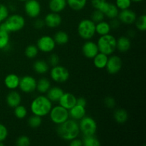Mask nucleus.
Masks as SVG:
<instances>
[{
	"label": "nucleus",
	"mask_w": 146,
	"mask_h": 146,
	"mask_svg": "<svg viewBox=\"0 0 146 146\" xmlns=\"http://www.w3.org/2000/svg\"><path fill=\"white\" fill-rule=\"evenodd\" d=\"M57 134L61 139L70 141L78 138L80 134V129L77 121L68 118L65 122L58 125L56 129Z\"/></svg>",
	"instance_id": "1"
},
{
	"label": "nucleus",
	"mask_w": 146,
	"mask_h": 146,
	"mask_svg": "<svg viewBox=\"0 0 146 146\" xmlns=\"http://www.w3.org/2000/svg\"><path fill=\"white\" fill-rule=\"evenodd\" d=\"M52 102L46 97V96H38L31 101L30 104V110L34 115L40 117H44L48 115L51 108Z\"/></svg>",
	"instance_id": "2"
},
{
	"label": "nucleus",
	"mask_w": 146,
	"mask_h": 146,
	"mask_svg": "<svg viewBox=\"0 0 146 146\" xmlns=\"http://www.w3.org/2000/svg\"><path fill=\"white\" fill-rule=\"evenodd\" d=\"M26 21L23 16L19 14L9 15L4 22L0 24V30L8 33L17 32L25 27Z\"/></svg>",
	"instance_id": "3"
},
{
	"label": "nucleus",
	"mask_w": 146,
	"mask_h": 146,
	"mask_svg": "<svg viewBox=\"0 0 146 146\" xmlns=\"http://www.w3.org/2000/svg\"><path fill=\"white\" fill-rule=\"evenodd\" d=\"M96 44L99 52L107 56L112 55L116 50V38L111 34L100 36Z\"/></svg>",
	"instance_id": "4"
},
{
	"label": "nucleus",
	"mask_w": 146,
	"mask_h": 146,
	"mask_svg": "<svg viewBox=\"0 0 146 146\" xmlns=\"http://www.w3.org/2000/svg\"><path fill=\"white\" fill-rule=\"evenodd\" d=\"M77 31L82 39L91 40L96 34V23L90 19H82L78 23Z\"/></svg>",
	"instance_id": "5"
},
{
	"label": "nucleus",
	"mask_w": 146,
	"mask_h": 146,
	"mask_svg": "<svg viewBox=\"0 0 146 146\" xmlns=\"http://www.w3.org/2000/svg\"><path fill=\"white\" fill-rule=\"evenodd\" d=\"M78 126H79L80 133H81L84 136L95 135L98 128L95 119L92 117L86 116V115L79 120Z\"/></svg>",
	"instance_id": "6"
},
{
	"label": "nucleus",
	"mask_w": 146,
	"mask_h": 146,
	"mask_svg": "<svg viewBox=\"0 0 146 146\" xmlns=\"http://www.w3.org/2000/svg\"><path fill=\"white\" fill-rule=\"evenodd\" d=\"M48 115L51 122L56 125L61 124L69 118L68 110L66 109L60 105L52 107Z\"/></svg>",
	"instance_id": "7"
},
{
	"label": "nucleus",
	"mask_w": 146,
	"mask_h": 146,
	"mask_svg": "<svg viewBox=\"0 0 146 146\" xmlns=\"http://www.w3.org/2000/svg\"><path fill=\"white\" fill-rule=\"evenodd\" d=\"M50 76L54 82L63 84L68 81L70 74L66 68L63 66L56 65L55 66H52L50 70Z\"/></svg>",
	"instance_id": "8"
},
{
	"label": "nucleus",
	"mask_w": 146,
	"mask_h": 146,
	"mask_svg": "<svg viewBox=\"0 0 146 146\" xmlns=\"http://www.w3.org/2000/svg\"><path fill=\"white\" fill-rule=\"evenodd\" d=\"M56 46V44L54 38L48 35L41 36L37 40L36 42V46L38 51L43 53H46V54L52 52L55 49Z\"/></svg>",
	"instance_id": "9"
},
{
	"label": "nucleus",
	"mask_w": 146,
	"mask_h": 146,
	"mask_svg": "<svg viewBox=\"0 0 146 146\" xmlns=\"http://www.w3.org/2000/svg\"><path fill=\"white\" fill-rule=\"evenodd\" d=\"M24 11L29 17L36 19L41 12V6L38 0H27L24 2Z\"/></svg>",
	"instance_id": "10"
},
{
	"label": "nucleus",
	"mask_w": 146,
	"mask_h": 146,
	"mask_svg": "<svg viewBox=\"0 0 146 146\" xmlns=\"http://www.w3.org/2000/svg\"><path fill=\"white\" fill-rule=\"evenodd\" d=\"M37 81L33 76L29 75L24 76L20 78L19 88L25 94H30L36 91Z\"/></svg>",
	"instance_id": "11"
},
{
	"label": "nucleus",
	"mask_w": 146,
	"mask_h": 146,
	"mask_svg": "<svg viewBox=\"0 0 146 146\" xmlns=\"http://www.w3.org/2000/svg\"><path fill=\"white\" fill-rule=\"evenodd\" d=\"M123 66L122 59L116 55H112L108 57L106 68L108 74L114 75L119 72Z\"/></svg>",
	"instance_id": "12"
},
{
	"label": "nucleus",
	"mask_w": 146,
	"mask_h": 146,
	"mask_svg": "<svg viewBox=\"0 0 146 146\" xmlns=\"http://www.w3.org/2000/svg\"><path fill=\"white\" fill-rule=\"evenodd\" d=\"M82 54L86 58L93 59L97 54L99 52L97 44L91 40H86L85 43L83 44L81 48Z\"/></svg>",
	"instance_id": "13"
},
{
	"label": "nucleus",
	"mask_w": 146,
	"mask_h": 146,
	"mask_svg": "<svg viewBox=\"0 0 146 146\" xmlns=\"http://www.w3.org/2000/svg\"><path fill=\"white\" fill-rule=\"evenodd\" d=\"M117 18L119 19L121 23L129 25V24H133L135 23L137 19V15L135 11L130 9H127L121 10V11L118 13Z\"/></svg>",
	"instance_id": "14"
},
{
	"label": "nucleus",
	"mask_w": 146,
	"mask_h": 146,
	"mask_svg": "<svg viewBox=\"0 0 146 146\" xmlns=\"http://www.w3.org/2000/svg\"><path fill=\"white\" fill-rule=\"evenodd\" d=\"M44 20L45 26L50 29L57 28L62 23V17L59 13L51 12V11L46 15Z\"/></svg>",
	"instance_id": "15"
},
{
	"label": "nucleus",
	"mask_w": 146,
	"mask_h": 146,
	"mask_svg": "<svg viewBox=\"0 0 146 146\" xmlns=\"http://www.w3.org/2000/svg\"><path fill=\"white\" fill-rule=\"evenodd\" d=\"M76 97L71 93L64 92L58 102L59 103L60 106L66 109L69 110L76 104Z\"/></svg>",
	"instance_id": "16"
},
{
	"label": "nucleus",
	"mask_w": 146,
	"mask_h": 146,
	"mask_svg": "<svg viewBox=\"0 0 146 146\" xmlns=\"http://www.w3.org/2000/svg\"><path fill=\"white\" fill-rule=\"evenodd\" d=\"M6 103L9 108H14L21 103V94L14 90H11L6 97Z\"/></svg>",
	"instance_id": "17"
},
{
	"label": "nucleus",
	"mask_w": 146,
	"mask_h": 146,
	"mask_svg": "<svg viewBox=\"0 0 146 146\" xmlns=\"http://www.w3.org/2000/svg\"><path fill=\"white\" fill-rule=\"evenodd\" d=\"M86 113V107L76 104L74 106L68 110V115L69 118L74 119L75 121H79L81 118H84Z\"/></svg>",
	"instance_id": "18"
},
{
	"label": "nucleus",
	"mask_w": 146,
	"mask_h": 146,
	"mask_svg": "<svg viewBox=\"0 0 146 146\" xmlns=\"http://www.w3.org/2000/svg\"><path fill=\"white\" fill-rule=\"evenodd\" d=\"M20 77L15 74H9L6 76L4 80L5 86L9 90H15L19 88Z\"/></svg>",
	"instance_id": "19"
},
{
	"label": "nucleus",
	"mask_w": 146,
	"mask_h": 146,
	"mask_svg": "<svg viewBox=\"0 0 146 146\" xmlns=\"http://www.w3.org/2000/svg\"><path fill=\"white\" fill-rule=\"evenodd\" d=\"M131 46V41L129 37L120 36L116 39V49L121 53H125L129 51Z\"/></svg>",
	"instance_id": "20"
},
{
	"label": "nucleus",
	"mask_w": 146,
	"mask_h": 146,
	"mask_svg": "<svg viewBox=\"0 0 146 146\" xmlns=\"http://www.w3.org/2000/svg\"><path fill=\"white\" fill-rule=\"evenodd\" d=\"M66 6V0H49L48 1V8L51 12H62Z\"/></svg>",
	"instance_id": "21"
},
{
	"label": "nucleus",
	"mask_w": 146,
	"mask_h": 146,
	"mask_svg": "<svg viewBox=\"0 0 146 146\" xmlns=\"http://www.w3.org/2000/svg\"><path fill=\"white\" fill-rule=\"evenodd\" d=\"M64 91L61 88L58 86L51 87L46 92V97L51 101V102H58Z\"/></svg>",
	"instance_id": "22"
},
{
	"label": "nucleus",
	"mask_w": 146,
	"mask_h": 146,
	"mask_svg": "<svg viewBox=\"0 0 146 146\" xmlns=\"http://www.w3.org/2000/svg\"><path fill=\"white\" fill-rule=\"evenodd\" d=\"M108 59V56L103 54V53L98 52L96 55V56L93 58V63L96 68L98 69H104L106 68L107 61Z\"/></svg>",
	"instance_id": "23"
},
{
	"label": "nucleus",
	"mask_w": 146,
	"mask_h": 146,
	"mask_svg": "<svg viewBox=\"0 0 146 146\" xmlns=\"http://www.w3.org/2000/svg\"><path fill=\"white\" fill-rule=\"evenodd\" d=\"M33 69L38 74H45L49 70V64L44 60L38 59L33 64Z\"/></svg>",
	"instance_id": "24"
},
{
	"label": "nucleus",
	"mask_w": 146,
	"mask_h": 146,
	"mask_svg": "<svg viewBox=\"0 0 146 146\" xmlns=\"http://www.w3.org/2000/svg\"><path fill=\"white\" fill-rule=\"evenodd\" d=\"M111 31V27L109 23L104 20L96 24V34H98L99 36H104L110 34Z\"/></svg>",
	"instance_id": "25"
},
{
	"label": "nucleus",
	"mask_w": 146,
	"mask_h": 146,
	"mask_svg": "<svg viewBox=\"0 0 146 146\" xmlns=\"http://www.w3.org/2000/svg\"><path fill=\"white\" fill-rule=\"evenodd\" d=\"M114 120L119 124H124L128 120V113L123 108H118L113 113Z\"/></svg>",
	"instance_id": "26"
},
{
	"label": "nucleus",
	"mask_w": 146,
	"mask_h": 146,
	"mask_svg": "<svg viewBox=\"0 0 146 146\" xmlns=\"http://www.w3.org/2000/svg\"><path fill=\"white\" fill-rule=\"evenodd\" d=\"M50 88H51V82L48 78H41L37 81L36 90H37L40 94H46Z\"/></svg>",
	"instance_id": "27"
},
{
	"label": "nucleus",
	"mask_w": 146,
	"mask_h": 146,
	"mask_svg": "<svg viewBox=\"0 0 146 146\" xmlns=\"http://www.w3.org/2000/svg\"><path fill=\"white\" fill-rule=\"evenodd\" d=\"M54 39L57 45L63 46L66 44L69 41V36L68 34L64 31H58L54 34Z\"/></svg>",
	"instance_id": "28"
},
{
	"label": "nucleus",
	"mask_w": 146,
	"mask_h": 146,
	"mask_svg": "<svg viewBox=\"0 0 146 146\" xmlns=\"http://www.w3.org/2000/svg\"><path fill=\"white\" fill-rule=\"evenodd\" d=\"M67 5L74 11H81L85 8L87 0H66Z\"/></svg>",
	"instance_id": "29"
},
{
	"label": "nucleus",
	"mask_w": 146,
	"mask_h": 146,
	"mask_svg": "<svg viewBox=\"0 0 146 146\" xmlns=\"http://www.w3.org/2000/svg\"><path fill=\"white\" fill-rule=\"evenodd\" d=\"M118 13H119V9L115 6V4L109 2L106 10L104 12V15L108 17V19H115L118 17Z\"/></svg>",
	"instance_id": "30"
},
{
	"label": "nucleus",
	"mask_w": 146,
	"mask_h": 146,
	"mask_svg": "<svg viewBox=\"0 0 146 146\" xmlns=\"http://www.w3.org/2000/svg\"><path fill=\"white\" fill-rule=\"evenodd\" d=\"M9 33L0 30V50H6L9 47Z\"/></svg>",
	"instance_id": "31"
},
{
	"label": "nucleus",
	"mask_w": 146,
	"mask_h": 146,
	"mask_svg": "<svg viewBox=\"0 0 146 146\" xmlns=\"http://www.w3.org/2000/svg\"><path fill=\"white\" fill-rule=\"evenodd\" d=\"M83 145L84 146H99L101 145V142L94 135H87L84 136L82 140Z\"/></svg>",
	"instance_id": "32"
},
{
	"label": "nucleus",
	"mask_w": 146,
	"mask_h": 146,
	"mask_svg": "<svg viewBox=\"0 0 146 146\" xmlns=\"http://www.w3.org/2000/svg\"><path fill=\"white\" fill-rule=\"evenodd\" d=\"M14 114L16 118L22 120L27 117V114H28V111L24 106L20 104L14 108Z\"/></svg>",
	"instance_id": "33"
},
{
	"label": "nucleus",
	"mask_w": 146,
	"mask_h": 146,
	"mask_svg": "<svg viewBox=\"0 0 146 146\" xmlns=\"http://www.w3.org/2000/svg\"><path fill=\"white\" fill-rule=\"evenodd\" d=\"M38 49L36 45L30 44L26 47L24 50V54L28 58H34L37 56L38 54Z\"/></svg>",
	"instance_id": "34"
},
{
	"label": "nucleus",
	"mask_w": 146,
	"mask_h": 146,
	"mask_svg": "<svg viewBox=\"0 0 146 146\" xmlns=\"http://www.w3.org/2000/svg\"><path fill=\"white\" fill-rule=\"evenodd\" d=\"M27 123H28V125L30 128H37L42 123V118H41V117L38 116V115L33 114L32 115H31L28 118Z\"/></svg>",
	"instance_id": "35"
},
{
	"label": "nucleus",
	"mask_w": 146,
	"mask_h": 146,
	"mask_svg": "<svg viewBox=\"0 0 146 146\" xmlns=\"http://www.w3.org/2000/svg\"><path fill=\"white\" fill-rule=\"evenodd\" d=\"M135 27L137 29L140 31H145L146 29V16L145 14H142L140 17H137L135 21Z\"/></svg>",
	"instance_id": "36"
},
{
	"label": "nucleus",
	"mask_w": 146,
	"mask_h": 146,
	"mask_svg": "<svg viewBox=\"0 0 146 146\" xmlns=\"http://www.w3.org/2000/svg\"><path fill=\"white\" fill-rule=\"evenodd\" d=\"M115 6L119 10L130 9L132 4L131 0H115Z\"/></svg>",
	"instance_id": "37"
},
{
	"label": "nucleus",
	"mask_w": 146,
	"mask_h": 146,
	"mask_svg": "<svg viewBox=\"0 0 146 146\" xmlns=\"http://www.w3.org/2000/svg\"><path fill=\"white\" fill-rule=\"evenodd\" d=\"M104 17H105V15H104V14L102 11H101L98 9H95L93 11L92 14H91V19L96 24V23L99 22V21H103L104 19Z\"/></svg>",
	"instance_id": "38"
},
{
	"label": "nucleus",
	"mask_w": 146,
	"mask_h": 146,
	"mask_svg": "<svg viewBox=\"0 0 146 146\" xmlns=\"http://www.w3.org/2000/svg\"><path fill=\"white\" fill-rule=\"evenodd\" d=\"M9 15V10L4 4H0V24L4 22Z\"/></svg>",
	"instance_id": "39"
},
{
	"label": "nucleus",
	"mask_w": 146,
	"mask_h": 146,
	"mask_svg": "<svg viewBox=\"0 0 146 146\" xmlns=\"http://www.w3.org/2000/svg\"><path fill=\"white\" fill-rule=\"evenodd\" d=\"M16 145L17 146H29L31 145V140L28 136L21 135L17 139Z\"/></svg>",
	"instance_id": "40"
},
{
	"label": "nucleus",
	"mask_w": 146,
	"mask_h": 146,
	"mask_svg": "<svg viewBox=\"0 0 146 146\" xmlns=\"http://www.w3.org/2000/svg\"><path fill=\"white\" fill-rule=\"evenodd\" d=\"M9 135V131L7 127L4 124L0 123V142H4L7 138Z\"/></svg>",
	"instance_id": "41"
},
{
	"label": "nucleus",
	"mask_w": 146,
	"mask_h": 146,
	"mask_svg": "<svg viewBox=\"0 0 146 146\" xmlns=\"http://www.w3.org/2000/svg\"><path fill=\"white\" fill-rule=\"evenodd\" d=\"M48 64L51 66H55L59 64V56L56 54H52L48 58Z\"/></svg>",
	"instance_id": "42"
},
{
	"label": "nucleus",
	"mask_w": 146,
	"mask_h": 146,
	"mask_svg": "<svg viewBox=\"0 0 146 146\" xmlns=\"http://www.w3.org/2000/svg\"><path fill=\"white\" fill-rule=\"evenodd\" d=\"M115 104H116V103H115V99L113 97L108 96L104 99V105L107 108H113L115 106Z\"/></svg>",
	"instance_id": "43"
},
{
	"label": "nucleus",
	"mask_w": 146,
	"mask_h": 146,
	"mask_svg": "<svg viewBox=\"0 0 146 146\" xmlns=\"http://www.w3.org/2000/svg\"><path fill=\"white\" fill-rule=\"evenodd\" d=\"M106 1V0H91V4L95 9L99 10Z\"/></svg>",
	"instance_id": "44"
},
{
	"label": "nucleus",
	"mask_w": 146,
	"mask_h": 146,
	"mask_svg": "<svg viewBox=\"0 0 146 146\" xmlns=\"http://www.w3.org/2000/svg\"><path fill=\"white\" fill-rule=\"evenodd\" d=\"M34 28L37 29H41L45 27V23H44V20L42 19H38V17L36 18L35 21L34 23Z\"/></svg>",
	"instance_id": "45"
},
{
	"label": "nucleus",
	"mask_w": 146,
	"mask_h": 146,
	"mask_svg": "<svg viewBox=\"0 0 146 146\" xmlns=\"http://www.w3.org/2000/svg\"><path fill=\"white\" fill-rule=\"evenodd\" d=\"M110 26H111V29H118L120 27V24H121V21H119L118 18L112 19L111 21V22L109 23Z\"/></svg>",
	"instance_id": "46"
},
{
	"label": "nucleus",
	"mask_w": 146,
	"mask_h": 146,
	"mask_svg": "<svg viewBox=\"0 0 146 146\" xmlns=\"http://www.w3.org/2000/svg\"><path fill=\"white\" fill-rule=\"evenodd\" d=\"M69 142H70L69 145L71 146H82L83 145L82 140L78 139V138H74V139L70 141Z\"/></svg>",
	"instance_id": "47"
},
{
	"label": "nucleus",
	"mask_w": 146,
	"mask_h": 146,
	"mask_svg": "<svg viewBox=\"0 0 146 146\" xmlns=\"http://www.w3.org/2000/svg\"><path fill=\"white\" fill-rule=\"evenodd\" d=\"M76 104L77 105L81 106L86 107L87 104V101L84 97H80V98H76Z\"/></svg>",
	"instance_id": "48"
},
{
	"label": "nucleus",
	"mask_w": 146,
	"mask_h": 146,
	"mask_svg": "<svg viewBox=\"0 0 146 146\" xmlns=\"http://www.w3.org/2000/svg\"><path fill=\"white\" fill-rule=\"evenodd\" d=\"M132 1V2H135V3H139V2H141V1H143V0H131Z\"/></svg>",
	"instance_id": "49"
},
{
	"label": "nucleus",
	"mask_w": 146,
	"mask_h": 146,
	"mask_svg": "<svg viewBox=\"0 0 146 146\" xmlns=\"http://www.w3.org/2000/svg\"><path fill=\"white\" fill-rule=\"evenodd\" d=\"M3 145H4V142H0V146H3Z\"/></svg>",
	"instance_id": "50"
},
{
	"label": "nucleus",
	"mask_w": 146,
	"mask_h": 146,
	"mask_svg": "<svg viewBox=\"0 0 146 146\" xmlns=\"http://www.w3.org/2000/svg\"><path fill=\"white\" fill-rule=\"evenodd\" d=\"M18 1H23V2H25V1H27V0H18Z\"/></svg>",
	"instance_id": "51"
}]
</instances>
